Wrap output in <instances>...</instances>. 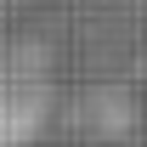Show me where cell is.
Returning a JSON list of instances; mask_svg holds the SVG:
<instances>
[{
    "label": "cell",
    "mask_w": 147,
    "mask_h": 147,
    "mask_svg": "<svg viewBox=\"0 0 147 147\" xmlns=\"http://www.w3.org/2000/svg\"><path fill=\"white\" fill-rule=\"evenodd\" d=\"M34 108H40V85L23 74L17 57L0 51V136L28 130V125H34Z\"/></svg>",
    "instance_id": "cell-1"
}]
</instances>
